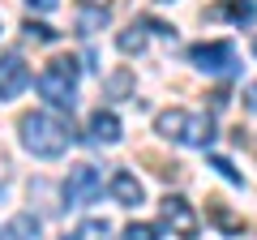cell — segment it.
Returning <instances> with one entry per match:
<instances>
[{"label": "cell", "mask_w": 257, "mask_h": 240, "mask_svg": "<svg viewBox=\"0 0 257 240\" xmlns=\"http://www.w3.org/2000/svg\"><path fill=\"white\" fill-rule=\"evenodd\" d=\"M18 129H22V146L35 159H60L69 150V142H73V129L64 120L47 116V111H26L18 120Z\"/></svg>", "instance_id": "cell-1"}, {"label": "cell", "mask_w": 257, "mask_h": 240, "mask_svg": "<svg viewBox=\"0 0 257 240\" xmlns=\"http://www.w3.org/2000/svg\"><path fill=\"white\" fill-rule=\"evenodd\" d=\"M39 94L47 103H56V107L73 111V103H77V60L73 56H56L52 65L39 73Z\"/></svg>", "instance_id": "cell-2"}, {"label": "cell", "mask_w": 257, "mask_h": 240, "mask_svg": "<svg viewBox=\"0 0 257 240\" xmlns=\"http://www.w3.org/2000/svg\"><path fill=\"white\" fill-rule=\"evenodd\" d=\"M103 193V176L94 163H77L69 167V180H64V202L69 206H90Z\"/></svg>", "instance_id": "cell-3"}, {"label": "cell", "mask_w": 257, "mask_h": 240, "mask_svg": "<svg viewBox=\"0 0 257 240\" xmlns=\"http://www.w3.org/2000/svg\"><path fill=\"white\" fill-rule=\"evenodd\" d=\"M163 223H167L180 240H197V210H193L180 193H167V197H163Z\"/></svg>", "instance_id": "cell-4"}, {"label": "cell", "mask_w": 257, "mask_h": 240, "mask_svg": "<svg viewBox=\"0 0 257 240\" xmlns=\"http://www.w3.org/2000/svg\"><path fill=\"white\" fill-rule=\"evenodd\" d=\"M30 82H35V73H30V65L22 60L18 52L0 56V99H18Z\"/></svg>", "instance_id": "cell-5"}, {"label": "cell", "mask_w": 257, "mask_h": 240, "mask_svg": "<svg viewBox=\"0 0 257 240\" xmlns=\"http://www.w3.org/2000/svg\"><path fill=\"white\" fill-rule=\"evenodd\" d=\"M189 60L197 69H206V73H227L236 65V47L231 43H197V47H189Z\"/></svg>", "instance_id": "cell-6"}, {"label": "cell", "mask_w": 257, "mask_h": 240, "mask_svg": "<svg viewBox=\"0 0 257 240\" xmlns=\"http://www.w3.org/2000/svg\"><path fill=\"white\" fill-rule=\"evenodd\" d=\"M107 193L116 197L120 206H138L142 197H146V189H142V180H138L133 172H116V176L107 180Z\"/></svg>", "instance_id": "cell-7"}, {"label": "cell", "mask_w": 257, "mask_h": 240, "mask_svg": "<svg viewBox=\"0 0 257 240\" xmlns=\"http://www.w3.org/2000/svg\"><path fill=\"white\" fill-rule=\"evenodd\" d=\"M184 129H189V111H184V107H167V111H159V116H155V133H159V138L180 142Z\"/></svg>", "instance_id": "cell-8"}, {"label": "cell", "mask_w": 257, "mask_h": 240, "mask_svg": "<svg viewBox=\"0 0 257 240\" xmlns=\"http://www.w3.org/2000/svg\"><path fill=\"white\" fill-rule=\"evenodd\" d=\"M133 90H138L133 69H116V73L103 77V99H133Z\"/></svg>", "instance_id": "cell-9"}, {"label": "cell", "mask_w": 257, "mask_h": 240, "mask_svg": "<svg viewBox=\"0 0 257 240\" xmlns=\"http://www.w3.org/2000/svg\"><path fill=\"white\" fill-rule=\"evenodd\" d=\"M90 138L94 142H103V146H111V142H120V120H116V111H94L90 116Z\"/></svg>", "instance_id": "cell-10"}, {"label": "cell", "mask_w": 257, "mask_h": 240, "mask_svg": "<svg viewBox=\"0 0 257 240\" xmlns=\"http://www.w3.org/2000/svg\"><path fill=\"white\" fill-rule=\"evenodd\" d=\"M184 146H210L214 142V120L210 116H189V129H184Z\"/></svg>", "instance_id": "cell-11"}, {"label": "cell", "mask_w": 257, "mask_h": 240, "mask_svg": "<svg viewBox=\"0 0 257 240\" xmlns=\"http://www.w3.org/2000/svg\"><path fill=\"white\" fill-rule=\"evenodd\" d=\"M116 47H120L124 56H142V52H146V35H142V22H133L128 30H120V35H116Z\"/></svg>", "instance_id": "cell-12"}, {"label": "cell", "mask_w": 257, "mask_h": 240, "mask_svg": "<svg viewBox=\"0 0 257 240\" xmlns=\"http://www.w3.org/2000/svg\"><path fill=\"white\" fill-rule=\"evenodd\" d=\"M214 13H227L231 22H240V26H244V22L257 18V0H227V5H219Z\"/></svg>", "instance_id": "cell-13"}, {"label": "cell", "mask_w": 257, "mask_h": 240, "mask_svg": "<svg viewBox=\"0 0 257 240\" xmlns=\"http://www.w3.org/2000/svg\"><path fill=\"white\" fill-rule=\"evenodd\" d=\"M9 240H39V219L35 214H18L9 223Z\"/></svg>", "instance_id": "cell-14"}, {"label": "cell", "mask_w": 257, "mask_h": 240, "mask_svg": "<svg viewBox=\"0 0 257 240\" xmlns=\"http://www.w3.org/2000/svg\"><path fill=\"white\" fill-rule=\"evenodd\" d=\"M69 240H111V227H107V219H86Z\"/></svg>", "instance_id": "cell-15"}, {"label": "cell", "mask_w": 257, "mask_h": 240, "mask_svg": "<svg viewBox=\"0 0 257 240\" xmlns=\"http://www.w3.org/2000/svg\"><path fill=\"white\" fill-rule=\"evenodd\" d=\"M107 26V9H82L77 13V30L82 35H94V30H103Z\"/></svg>", "instance_id": "cell-16"}, {"label": "cell", "mask_w": 257, "mask_h": 240, "mask_svg": "<svg viewBox=\"0 0 257 240\" xmlns=\"http://www.w3.org/2000/svg\"><path fill=\"white\" fill-rule=\"evenodd\" d=\"M210 214H214V223H219L223 231H231V236H240V227H244V223H240V219H236V214H231V210H227L223 202H210Z\"/></svg>", "instance_id": "cell-17"}, {"label": "cell", "mask_w": 257, "mask_h": 240, "mask_svg": "<svg viewBox=\"0 0 257 240\" xmlns=\"http://www.w3.org/2000/svg\"><path fill=\"white\" fill-rule=\"evenodd\" d=\"M22 30H26L30 39H39V43H56V39H60V30H52L47 22H35V18H26V26H22Z\"/></svg>", "instance_id": "cell-18"}, {"label": "cell", "mask_w": 257, "mask_h": 240, "mask_svg": "<svg viewBox=\"0 0 257 240\" xmlns=\"http://www.w3.org/2000/svg\"><path fill=\"white\" fill-rule=\"evenodd\" d=\"M124 240H163V231L155 223H128L124 227Z\"/></svg>", "instance_id": "cell-19"}, {"label": "cell", "mask_w": 257, "mask_h": 240, "mask_svg": "<svg viewBox=\"0 0 257 240\" xmlns=\"http://www.w3.org/2000/svg\"><path fill=\"white\" fill-rule=\"evenodd\" d=\"M210 167H219V176L223 180H231V185H244V176L231 167V159H223V155H210Z\"/></svg>", "instance_id": "cell-20"}, {"label": "cell", "mask_w": 257, "mask_h": 240, "mask_svg": "<svg viewBox=\"0 0 257 240\" xmlns=\"http://www.w3.org/2000/svg\"><path fill=\"white\" fill-rule=\"evenodd\" d=\"M26 5H30V9H39V13H52L60 0H26Z\"/></svg>", "instance_id": "cell-21"}, {"label": "cell", "mask_w": 257, "mask_h": 240, "mask_svg": "<svg viewBox=\"0 0 257 240\" xmlns=\"http://www.w3.org/2000/svg\"><path fill=\"white\" fill-rule=\"evenodd\" d=\"M244 107H248V111H257V82L244 90Z\"/></svg>", "instance_id": "cell-22"}, {"label": "cell", "mask_w": 257, "mask_h": 240, "mask_svg": "<svg viewBox=\"0 0 257 240\" xmlns=\"http://www.w3.org/2000/svg\"><path fill=\"white\" fill-rule=\"evenodd\" d=\"M159 5H172V0H159Z\"/></svg>", "instance_id": "cell-23"}, {"label": "cell", "mask_w": 257, "mask_h": 240, "mask_svg": "<svg viewBox=\"0 0 257 240\" xmlns=\"http://www.w3.org/2000/svg\"><path fill=\"white\" fill-rule=\"evenodd\" d=\"M253 150H257V142H253Z\"/></svg>", "instance_id": "cell-24"}]
</instances>
